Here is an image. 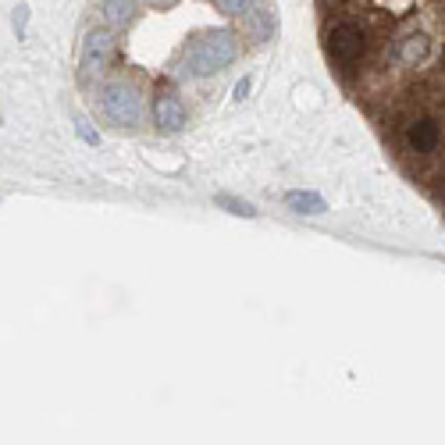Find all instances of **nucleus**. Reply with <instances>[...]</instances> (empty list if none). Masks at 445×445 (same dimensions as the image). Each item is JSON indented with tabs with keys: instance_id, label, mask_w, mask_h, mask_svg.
I'll use <instances>...</instances> for the list:
<instances>
[{
	"instance_id": "nucleus-1",
	"label": "nucleus",
	"mask_w": 445,
	"mask_h": 445,
	"mask_svg": "<svg viewBox=\"0 0 445 445\" xmlns=\"http://www.w3.org/2000/svg\"><path fill=\"white\" fill-rule=\"evenodd\" d=\"M324 54L445 221V0H317Z\"/></svg>"
},
{
	"instance_id": "nucleus-2",
	"label": "nucleus",
	"mask_w": 445,
	"mask_h": 445,
	"mask_svg": "<svg viewBox=\"0 0 445 445\" xmlns=\"http://www.w3.org/2000/svg\"><path fill=\"white\" fill-rule=\"evenodd\" d=\"M235 57H239V40H235V33H228V29H221V33H207L193 43L189 50V68L193 75H214V72H225Z\"/></svg>"
},
{
	"instance_id": "nucleus-3",
	"label": "nucleus",
	"mask_w": 445,
	"mask_h": 445,
	"mask_svg": "<svg viewBox=\"0 0 445 445\" xmlns=\"http://www.w3.org/2000/svg\"><path fill=\"white\" fill-rule=\"evenodd\" d=\"M97 104H100V114L118 129H136L143 122V97L129 82H107Z\"/></svg>"
},
{
	"instance_id": "nucleus-4",
	"label": "nucleus",
	"mask_w": 445,
	"mask_h": 445,
	"mask_svg": "<svg viewBox=\"0 0 445 445\" xmlns=\"http://www.w3.org/2000/svg\"><path fill=\"white\" fill-rule=\"evenodd\" d=\"M114 57V36L104 33V29H93L86 40H82V72L86 75H100Z\"/></svg>"
},
{
	"instance_id": "nucleus-5",
	"label": "nucleus",
	"mask_w": 445,
	"mask_h": 445,
	"mask_svg": "<svg viewBox=\"0 0 445 445\" xmlns=\"http://www.w3.org/2000/svg\"><path fill=\"white\" fill-rule=\"evenodd\" d=\"M154 118H157V129L161 132H182L186 129V104L178 100L175 93H161L154 104Z\"/></svg>"
},
{
	"instance_id": "nucleus-6",
	"label": "nucleus",
	"mask_w": 445,
	"mask_h": 445,
	"mask_svg": "<svg viewBox=\"0 0 445 445\" xmlns=\"http://www.w3.org/2000/svg\"><path fill=\"white\" fill-rule=\"evenodd\" d=\"M132 15H136V0H104V4H100V18H104L107 29L129 25Z\"/></svg>"
},
{
	"instance_id": "nucleus-7",
	"label": "nucleus",
	"mask_w": 445,
	"mask_h": 445,
	"mask_svg": "<svg viewBox=\"0 0 445 445\" xmlns=\"http://www.w3.org/2000/svg\"><path fill=\"white\" fill-rule=\"evenodd\" d=\"M285 207H289V211H296V214H324V211H328L317 193H303V189L285 193Z\"/></svg>"
},
{
	"instance_id": "nucleus-8",
	"label": "nucleus",
	"mask_w": 445,
	"mask_h": 445,
	"mask_svg": "<svg viewBox=\"0 0 445 445\" xmlns=\"http://www.w3.org/2000/svg\"><path fill=\"white\" fill-rule=\"evenodd\" d=\"M253 33H257V40H267L275 33V18H271V11H253Z\"/></svg>"
},
{
	"instance_id": "nucleus-9",
	"label": "nucleus",
	"mask_w": 445,
	"mask_h": 445,
	"mask_svg": "<svg viewBox=\"0 0 445 445\" xmlns=\"http://www.w3.org/2000/svg\"><path fill=\"white\" fill-rule=\"evenodd\" d=\"M218 207H228V211H232V214H239V218H253V214H257L250 203L235 200V196H218Z\"/></svg>"
},
{
	"instance_id": "nucleus-10",
	"label": "nucleus",
	"mask_w": 445,
	"mask_h": 445,
	"mask_svg": "<svg viewBox=\"0 0 445 445\" xmlns=\"http://www.w3.org/2000/svg\"><path fill=\"white\" fill-rule=\"evenodd\" d=\"M218 4H221V11H225V15H246L253 0H218Z\"/></svg>"
},
{
	"instance_id": "nucleus-11",
	"label": "nucleus",
	"mask_w": 445,
	"mask_h": 445,
	"mask_svg": "<svg viewBox=\"0 0 445 445\" xmlns=\"http://www.w3.org/2000/svg\"><path fill=\"white\" fill-rule=\"evenodd\" d=\"M25 22H29V8L18 4V8H15V33H18V36L25 33Z\"/></svg>"
},
{
	"instance_id": "nucleus-12",
	"label": "nucleus",
	"mask_w": 445,
	"mask_h": 445,
	"mask_svg": "<svg viewBox=\"0 0 445 445\" xmlns=\"http://www.w3.org/2000/svg\"><path fill=\"white\" fill-rule=\"evenodd\" d=\"M75 129H79V136H82V139H86V143H100V136H97V132H93V129H89V125H86V122H75Z\"/></svg>"
},
{
	"instance_id": "nucleus-13",
	"label": "nucleus",
	"mask_w": 445,
	"mask_h": 445,
	"mask_svg": "<svg viewBox=\"0 0 445 445\" xmlns=\"http://www.w3.org/2000/svg\"><path fill=\"white\" fill-rule=\"evenodd\" d=\"M246 93H250V79H243L239 86H235V100H246Z\"/></svg>"
},
{
	"instance_id": "nucleus-14",
	"label": "nucleus",
	"mask_w": 445,
	"mask_h": 445,
	"mask_svg": "<svg viewBox=\"0 0 445 445\" xmlns=\"http://www.w3.org/2000/svg\"><path fill=\"white\" fill-rule=\"evenodd\" d=\"M154 4H171V0H154Z\"/></svg>"
}]
</instances>
